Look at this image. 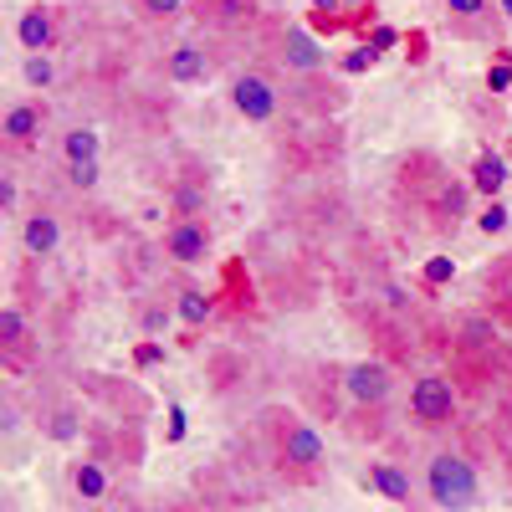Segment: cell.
<instances>
[{"label": "cell", "mask_w": 512, "mask_h": 512, "mask_svg": "<svg viewBox=\"0 0 512 512\" xmlns=\"http://www.w3.org/2000/svg\"><path fill=\"white\" fill-rule=\"evenodd\" d=\"M446 11L461 16V21H477V16L487 11V0H446Z\"/></svg>", "instance_id": "cell-25"}, {"label": "cell", "mask_w": 512, "mask_h": 512, "mask_svg": "<svg viewBox=\"0 0 512 512\" xmlns=\"http://www.w3.org/2000/svg\"><path fill=\"white\" fill-rule=\"evenodd\" d=\"M369 482L390 497V502H410V477L400 472L395 461H374V466H369Z\"/></svg>", "instance_id": "cell-14"}, {"label": "cell", "mask_w": 512, "mask_h": 512, "mask_svg": "<svg viewBox=\"0 0 512 512\" xmlns=\"http://www.w3.org/2000/svg\"><path fill=\"white\" fill-rule=\"evenodd\" d=\"M344 390L354 405H384L395 390V369L390 364H379V359H359L344 369Z\"/></svg>", "instance_id": "cell-4"}, {"label": "cell", "mask_w": 512, "mask_h": 512, "mask_svg": "<svg viewBox=\"0 0 512 512\" xmlns=\"http://www.w3.org/2000/svg\"><path fill=\"white\" fill-rule=\"evenodd\" d=\"M139 11H144L149 21H175L185 6H180V0H139Z\"/></svg>", "instance_id": "cell-23"}, {"label": "cell", "mask_w": 512, "mask_h": 512, "mask_svg": "<svg viewBox=\"0 0 512 512\" xmlns=\"http://www.w3.org/2000/svg\"><path fill=\"white\" fill-rule=\"evenodd\" d=\"M21 246H26L31 256H52V251L62 246V221L52 216V210H36V216H26V226H21Z\"/></svg>", "instance_id": "cell-10"}, {"label": "cell", "mask_w": 512, "mask_h": 512, "mask_svg": "<svg viewBox=\"0 0 512 512\" xmlns=\"http://www.w3.org/2000/svg\"><path fill=\"white\" fill-rule=\"evenodd\" d=\"M512 175H507V159L502 154H477V164H472V190H482L487 200H497L502 195V185H507Z\"/></svg>", "instance_id": "cell-12"}, {"label": "cell", "mask_w": 512, "mask_h": 512, "mask_svg": "<svg viewBox=\"0 0 512 512\" xmlns=\"http://www.w3.org/2000/svg\"><path fill=\"white\" fill-rule=\"evenodd\" d=\"M0 354H6L11 369L31 364V328H26L21 308H0Z\"/></svg>", "instance_id": "cell-8"}, {"label": "cell", "mask_w": 512, "mask_h": 512, "mask_svg": "<svg viewBox=\"0 0 512 512\" xmlns=\"http://www.w3.org/2000/svg\"><path fill=\"white\" fill-rule=\"evenodd\" d=\"M231 103H236V113L246 123H272L277 118V88H272L267 77H256V72H246V77L231 82Z\"/></svg>", "instance_id": "cell-5"}, {"label": "cell", "mask_w": 512, "mask_h": 512, "mask_svg": "<svg viewBox=\"0 0 512 512\" xmlns=\"http://www.w3.org/2000/svg\"><path fill=\"white\" fill-rule=\"evenodd\" d=\"M200 205H205V190H200V185H180V190H175L180 221H195V216H200Z\"/></svg>", "instance_id": "cell-20"}, {"label": "cell", "mask_w": 512, "mask_h": 512, "mask_svg": "<svg viewBox=\"0 0 512 512\" xmlns=\"http://www.w3.org/2000/svg\"><path fill=\"white\" fill-rule=\"evenodd\" d=\"M507 82H512V67H507V62H497V67L487 72V88H492V93H502Z\"/></svg>", "instance_id": "cell-26"}, {"label": "cell", "mask_w": 512, "mask_h": 512, "mask_svg": "<svg viewBox=\"0 0 512 512\" xmlns=\"http://www.w3.org/2000/svg\"><path fill=\"white\" fill-rule=\"evenodd\" d=\"M164 323H169V313H159V308H154V313H144V328H164Z\"/></svg>", "instance_id": "cell-29"}, {"label": "cell", "mask_w": 512, "mask_h": 512, "mask_svg": "<svg viewBox=\"0 0 512 512\" xmlns=\"http://www.w3.org/2000/svg\"><path fill=\"white\" fill-rule=\"evenodd\" d=\"M410 420L425 425V431H441V425L456 420V384L446 374H425L415 379V390H410Z\"/></svg>", "instance_id": "cell-3"}, {"label": "cell", "mask_w": 512, "mask_h": 512, "mask_svg": "<svg viewBox=\"0 0 512 512\" xmlns=\"http://www.w3.org/2000/svg\"><path fill=\"white\" fill-rule=\"evenodd\" d=\"M451 272H456V267L446 262V256H436V262H431V267H425V282H446Z\"/></svg>", "instance_id": "cell-27"}, {"label": "cell", "mask_w": 512, "mask_h": 512, "mask_svg": "<svg viewBox=\"0 0 512 512\" xmlns=\"http://www.w3.org/2000/svg\"><path fill=\"white\" fill-rule=\"evenodd\" d=\"M72 487L88 497V502H98L103 492H108V477H103V466L98 461H77V472H72Z\"/></svg>", "instance_id": "cell-17"}, {"label": "cell", "mask_w": 512, "mask_h": 512, "mask_svg": "<svg viewBox=\"0 0 512 512\" xmlns=\"http://www.w3.org/2000/svg\"><path fill=\"white\" fill-rule=\"evenodd\" d=\"M0 210H16V180H0Z\"/></svg>", "instance_id": "cell-28"}, {"label": "cell", "mask_w": 512, "mask_h": 512, "mask_svg": "<svg viewBox=\"0 0 512 512\" xmlns=\"http://www.w3.org/2000/svg\"><path fill=\"white\" fill-rule=\"evenodd\" d=\"M98 149H103V139L93 134V128H72V134L62 139L67 164H88V159H98Z\"/></svg>", "instance_id": "cell-15"}, {"label": "cell", "mask_w": 512, "mask_h": 512, "mask_svg": "<svg viewBox=\"0 0 512 512\" xmlns=\"http://www.w3.org/2000/svg\"><path fill=\"white\" fill-rule=\"evenodd\" d=\"M272 420V446H277V466L287 477H318V466H323V441L318 431L303 420V415H292V410H267Z\"/></svg>", "instance_id": "cell-2"}, {"label": "cell", "mask_w": 512, "mask_h": 512, "mask_svg": "<svg viewBox=\"0 0 512 512\" xmlns=\"http://www.w3.org/2000/svg\"><path fill=\"white\" fill-rule=\"evenodd\" d=\"M164 72H169V82H205L210 77V57H205V47H195V41H180V47H169V62H164Z\"/></svg>", "instance_id": "cell-9"}, {"label": "cell", "mask_w": 512, "mask_h": 512, "mask_svg": "<svg viewBox=\"0 0 512 512\" xmlns=\"http://www.w3.org/2000/svg\"><path fill=\"white\" fill-rule=\"evenodd\" d=\"M77 431H82V425H77V415H72V410H57V415L47 420V436H52V441H72Z\"/></svg>", "instance_id": "cell-21"}, {"label": "cell", "mask_w": 512, "mask_h": 512, "mask_svg": "<svg viewBox=\"0 0 512 512\" xmlns=\"http://www.w3.org/2000/svg\"><path fill=\"white\" fill-rule=\"evenodd\" d=\"M16 41L36 57V52H52V41H57V11L52 6H26L21 21H16Z\"/></svg>", "instance_id": "cell-7"}, {"label": "cell", "mask_w": 512, "mask_h": 512, "mask_svg": "<svg viewBox=\"0 0 512 512\" xmlns=\"http://www.w3.org/2000/svg\"><path fill=\"white\" fill-rule=\"evenodd\" d=\"M313 6H328V11H333V0H313Z\"/></svg>", "instance_id": "cell-31"}, {"label": "cell", "mask_w": 512, "mask_h": 512, "mask_svg": "<svg viewBox=\"0 0 512 512\" xmlns=\"http://www.w3.org/2000/svg\"><path fill=\"white\" fill-rule=\"evenodd\" d=\"M210 308H216V303H210V292H200V287L180 292V318H185V323H205Z\"/></svg>", "instance_id": "cell-18"}, {"label": "cell", "mask_w": 512, "mask_h": 512, "mask_svg": "<svg viewBox=\"0 0 512 512\" xmlns=\"http://www.w3.org/2000/svg\"><path fill=\"white\" fill-rule=\"evenodd\" d=\"M0 134H6V144H16V149L36 144V134H41V108H31V103L6 108V123H0Z\"/></svg>", "instance_id": "cell-11"}, {"label": "cell", "mask_w": 512, "mask_h": 512, "mask_svg": "<svg viewBox=\"0 0 512 512\" xmlns=\"http://www.w3.org/2000/svg\"><path fill=\"white\" fill-rule=\"evenodd\" d=\"M431 210H436V221H441V226H456V221L466 216V190H461L456 180H451V185H441V195H436V205H431Z\"/></svg>", "instance_id": "cell-16"}, {"label": "cell", "mask_w": 512, "mask_h": 512, "mask_svg": "<svg viewBox=\"0 0 512 512\" xmlns=\"http://www.w3.org/2000/svg\"><path fill=\"white\" fill-rule=\"evenodd\" d=\"M507 164H512V139H507Z\"/></svg>", "instance_id": "cell-32"}, {"label": "cell", "mask_w": 512, "mask_h": 512, "mask_svg": "<svg viewBox=\"0 0 512 512\" xmlns=\"http://www.w3.org/2000/svg\"><path fill=\"white\" fill-rule=\"evenodd\" d=\"M21 72H26V82H31V88H47V82L57 77V67H52V57H47V52L26 57V67H21Z\"/></svg>", "instance_id": "cell-19"}, {"label": "cell", "mask_w": 512, "mask_h": 512, "mask_svg": "<svg viewBox=\"0 0 512 512\" xmlns=\"http://www.w3.org/2000/svg\"><path fill=\"white\" fill-rule=\"evenodd\" d=\"M164 251L175 256V262H185V267L205 262V256H210V231H205V221H175V226L164 231Z\"/></svg>", "instance_id": "cell-6"}, {"label": "cell", "mask_w": 512, "mask_h": 512, "mask_svg": "<svg viewBox=\"0 0 512 512\" xmlns=\"http://www.w3.org/2000/svg\"><path fill=\"white\" fill-rule=\"evenodd\" d=\"M282 57H287V67H297V72H318L323 67V52H318V41L308 36V31H287V41H282Z\"/></svg>", "instance_id": "cell-13"}, {"label": "cell", "mask_w": 512, "mask_h": 512, "mask_svg": "<svg viewBox=\"0 0 512 512\" xmlns=\"http://www.w3.org/2000/svg\"><path fill=\"white\" fill-rule=\"evenodd\" d=\"M425 497L441 512H472L482 502V477L461 451H436L425 461Z\"/></svg>", "instance_id": "cell-1"}, {"label": "cell", "mask_w": 512, "mask_h": 512, "mask_svg": "<svg viewBox=\"0 0 512 512\" xmlns=\"http://www.w3.org/2000/svg\"><path fill=\"white\" fill-rule=\"evenodd\" d=\"M354 6H359V0H354Z\"/></svg>", "instance_id": "cell-33"}, {"label": "cell", "mask_w": 512, "mask_h": 512, "mask_svg": "<svg viewBox=\"0 0 512 512\" xmlns=\"http://www.w3.org/2000/svg\"><path fill=\"white\" fill-rule=\"evenodd\" d=\"M502 16H507V21H512V0H502Z\"/></svg>", "instance_id": "cell-30"}, {"label": "cell", "mask_w": 512, "mask_h": 512, "mask_svg": "<svg viewBox=\"0 0 512 512\" xmlns=\"http://www.w3.org/2000/svg\"><path fill=\"white\" fill-rule=\"evenodd\" d=\"M98 175H103L98 159H88V164H67V180H72L77 190H93V185H98Z\"/></svg>", "instance_id": "cell-22"}, {"label": "cell", "mask_w": 512, "mask_h": 512, "mask_svg": "<svg viewBox=\"0 0 512 512\" xmlns=\"http://www.w3.org/2000/svg\"><path fill=\"white\" fill-rule=\"evenodd\" d=\"M482 231H487V236L507 231V205H502V200H492V205L482 210Z\"/></svg>", "instance_id": "cell-24"}]
</instances>
